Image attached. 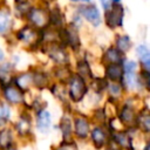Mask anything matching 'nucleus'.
Wrapping results in <instances>:
<instances>
[{
	"instance_id": "obj_31",
	"label": "nucleus",
	"mask_w": 150,
	"mask_h": 150,
	"mask_svg": "<svg viewBox=\"0 0 150 150\" xmlns=\"http://www.w3.org/2000/svg\"><path fill=\"white\" fill-rule=\"evenodd\" d=\"M74 148H76L74 144H71V143H66V145H64L63 148H60L59 150H70V149H74Z\"/></svg>"
},
{
	"instance_id": "obj_16",
	"label": "nucleus",
	"mask_w": 150,
	"mask_h": 150,
	"mask_svg": "<svg viewBox=\"0 0 150 150\" xmlns=\"http://www.w3.org/2000/svg\"><path fill=\"white\" fill-rule=\"evenodd\" d=\"M75 132L80 137H86L89 132V125L88 122L84 118H77L75 121Z\"/></svg>"
},
{
	"instance_id": "obj_24",
	"label": "nucleus",
	"mask_w": 150,
	"mask_h": 150,
	"mask_svg": "<svg viewBox=\"0 0 150 150\" xmlns=\"http://www.w3.org/2000/svg\"><path fill=\"white\" fill-rule=\"evenodd\" d=\"M32 77H30V75L29 74H25V75H21L19 79H18V86L20 87V88H25L26 87V84H28V82H29V80H30Z\"/></svg>"
},
{
	"instance_id": "obj_35",
	"label": "nucleus",
	"mask_w": 150,
	"mask_h": 150,
	"mask_svg": "<svg viewBox=\"0 0 150 150\" xmlns=\"http://www.w3.org/2000/svg\"><path fill=\"white\" fill-rule=\"evenodd\" d=\"M111 4H116V2H122V0H110Z\"/></svg>"
},
{
	"instance_id": "obj_10",
	"label": "nucleus",
	"mask_w": 150,
	"mask_h": 150,
	"mask_svg": "<svg viewBox=\"0 0 150 150\" xmlns=\"http://www.w3.org/2000/svg\"><path fill=\"white\" fill-rule=\"evenodd\" d=\"M103 61L108 63H122L124 61V54L116 47H109L103 55Z\"/></svg>"
},
{
	"instance_id": "obj_33",
	"label": "nucleus",
	"mask_w": 150,
	"mask_h": 150,
	"mask_svg": "<svg viewBox=\"0 0 150 150\" xmlns=\"http://www.w3.org/2000/svg\"><path fill=\"white\" fill-rule=\"evenodd\" d=\"M2 60H4V52L0 49V62H1Z\"/></svg>"
},
{
	"instance_id": "obj_4",
	"label": "nucleus",
	"mask_w": 150,
	"mask_h": 150,
	"mask_svg": "<svg viewBox=\"0 0 150 150\" xmlns=\"http://www.w3.org/2000/svg\"><path fill=\"white\" fill-rule=\"evenodd\" d=\"M15 38L18 41L28 45L32 48L41 45V30L28 23H25L15 32Z\"/></svg>"
},
{
	"instance_id": "obj_27",
	"label": "nucleus",
	"mask_w": 150,
	"mask_h": 150,
	"mask_svg": "<svg viewBox=\"0 0 150 150\" xmlns=\"http://www.w3.org/2000/svg\"><path fill=\"white\" fill-rule=\"evenodd\" d=\"M35 1H36V2H39V4H42V5L47 6V7H50L52 5L56 4L59 0H35Z\"/></svg>"
},
{
	"instance_id": "obj_36",
	"label": "nucleus",
	"mask_w": 150,
	"mask_h": 150,
	"mask_svg": "<svg viewBox=\"0 0 150 150\" xmlns=\"http://www.w3.org/2000/svg\"><path fill=\"white\" fill-rule=\"evenodd\" d=\"M21 1H26V0H12V4H15V2H21ZM29 1V0H28Z\"/></svg>"
},
{
	"instance_id": "obj_11",
	"label": "nucleus",
	"mask_w": 150,
	"mask_h": 150,
	"mask_svg": "<svg viewBox=\"0 0 150 150\" xmlns=\"http://www.w3.org/2000/svg\"><path fill=\"white\" fill-rule=\"evenodd\" d=\"M115 47L120 52H122L123 54H125L132 47V41H131V39H130L129 35H127V34H120V35H117V38L115 40Z\"/></svg>"
},
{
	"instance_id": "obj_20",
	"label": "nucleus",
	"mask_w": 150,
	"mask_h": 150,
	"mask_svg": "<svg viewBox=\"0 0 150 150\" xmlns=\"http://www.w3.org/2000/svg\"><path fill=\"white\" fill-rule=\"evenodd\" d=\"M115 142H116L117 144L122 145V146H128V148L130 146V138L128 137L127 134H123V132L117 134V135L115 136Z\"/></svg>"
},
{
	"instance_id": "obj_34",
	"label": "nucleus",
	"mask_w": 150,
	"mask_h": 150,
	"mask_svg": "<svg viewBox=\"0 0 150 150\" xmlns=\"http://www.w3.org/2000/svg\"><path fill=\"white\" fill-rule=\"evenodd\" d=\"M93 0H81V2L80 4H88V2H91Z\"/></svg>"
},
{
	"instance_id": "obj_6",
	"label": "nucleus",
	"mask_w": 150,
	"mask_h": 150,
	"mask_svg": "<svg viewBox=\"0 0 150 150\" xmlns=\"http://www.w3.org/2000/svg\"><path fill=\"white\" fill-rule=\"evenodd\" d=\"M40 46H45V50L47 55L59 64H64L68 62V53L67 48L60 41H48L42 42Z\"/></svg>"
},
{
	"instance_id": "obj_37",
	"label": "nucleus",
	"mask_w": 150,
	"mask_h": 150,
	"mask_svg": "<svg viewBox=\"0 0 150 150\" xmlns=\"http://www.w3.org/2000/svg\"><path fill=\"white\" fill-rule=\"evenodd\" d=\"M7 150H13V149H7Z\"/></svg>"
},
{
	"instance_id": "obj_17",
	"label": "nucleus",
	"mask_w": 150,
	"mask_h": 150,
	"mask_svg": "<svg viewBox=\"0 0 150 150\" xmlns=\"http://www.w3.org/2000/svg\"><path fill=\"white\" fill-rule=\"evenodd\" d=\"M77 73H79V76L82 77L84 80V77H90L91 76V71H90V68H89V64L87 63L86 60H82L77 63Z\"/></svg>"
},
{
	"instance_id": "obj_26",
	"label": "nucleus",
	"mask_w": 150,
	"mask_h": 150,
	"mask_svg": "<svg viewBox=\"0 0 150 150\" xmlns=\"http://www.w3.org/2000/svg\"><path fill=\"white\" fill-rule=\"evenodd\" d=\"M34 81H35V83H36V86L39 84L40 87H42L45 83H46V76L43 75V74H36V75H34V79H33Z\"/></svg>"
},
{
	"instance_id": "obj_28",
	"label": "nucleus",
	"mask_w": 150,
	"mask_h": 150,
	"mask_svg": "<svg viewBox=\"0 0 150 150\" xmlns=\"http://www.w3.org/2000/svg\"><path fill=\"white\" fill-rule=\"evenodd\" d=\"M97 2H98V5H100L101 9H105V8L111 4L110 0H97Z\"/></svg>"
},
{
	"instance_id": "obj_13",
	"label": "nucleus",
	"mask_w": 150,
	"mask_h": 150,
	"mask_svg": "<svg viewBox=\"0 0 150 150\" xmlns=\"http://www.w3.org/2000/svg\"><path fill=\"white\" fill-rule=\"evenodd\" d=\"M105 74L111 80H122V77H123L122 63H109L107 66Z\"/></svg>"
},
{
	"instance_id": "obj_15",
	"label": "nucleus",
	"mask_w": 150,
	"mask_h": 150,
	"mask_svg": "<svg viewBox=\"0 0 150 150\" xmlns=\"http://www.w3.org/2000/svg\"><path fill=\"white\" fill-rule=\"evenodd\" d=\"M49 125H50V115H49V112L46 111V110L39 112V115H38V128L42 132H46V130L49 128Z\"/></svg>"
},
{
	"instance_id": "obj_22",
	"label": "nucleus",
	"mask_w": 150,
	"mask_h": 150,
	"mask_svg": "<svg viewBox=\"0 0 150 150\" xmlns=\"http://www.w3.org/2000/svg\"><path fill=\"white\" fill-rule=\"evenodd\" d=\"M16 127H18V130H19L20 132H22V134L29 131V120H28L27 117H22V118L18 122Z\"/></svg>"
},
{
	"instance_id": "obj_29",
	"label": "nucleus",
	"mask_w": 150,
	"mask_h": 150,
	"mask_svg": "<svg viewBox=\"0 0 150 150\" xmlns=\"http://www.w3.org/2000/svg\"><path fill=\"white\" fill-rule=\"evenodd\" d=\"M141 120L143 121L142 123L144 124V129H145V131H148V130H149V121H150L149 116H148V115H145V116H144L143 118H141Z\"/></svg>"
},
{
	"instance_id": "obj_2",
	"label": "nucleus",
	"mask_w": 150,
	"mask_h": 150,
	"mask_svg": "<svg viewBox=\"0 0 150 150\" xmlns=\"http://www.w3.org/2000/svg\"><path fill=\"white\" fill-rule=\"evenodd\" d=\"M125 18V8L122 2L110 4L102 13V23L105 25L111 30H116L122 28L124 25Z\"/></svg>"
},
{
	"instance_id": "obj_7",
	"label": "nucleus",
	"mask_w": 150,
	"mask_h": 150,
	"mask_svg": "<svg viewBox=\"0 0 150 150\" xmlns=\"http://www.w3.org/2000/svg\"><path fill=\"white\" fill-rule=\"evenodd\" d=\"M14 19L8 0H0V35H7L12 32Z\"/></svg>"
},
{
	"instance_id": "obj_1",
	"label": "nucleus",
	"mask_w": 150,
	"mask_h": 150,
	"mask_svg": "<svg viewBox=\"0 0 150 150\" xmlns=\"http://www.w3.org/2000/svg\"><path fill=\"white\" fill-rule=\"evenodd\" d=\"M26 23L33 26L36 29H43L48 27V21H49V7L39 4L36 1L32 2L29 6L28 11L26 12L23 20Z\"/></svg>"
},
{
	"instance_id": "obj_18",
	"label": "nucleus",
	"mask_w": 150,
	"mask_h": 150,
	"mask_svg": "<svg viewBox=\"0 0 150 150\" xmlns=\"http://www.w3.org/2000/svg\"><path fill=\"white\" fill-rule=\"evenodd\" d=\"M91 137H93L94 143H95L97 146L102 145V144L105 142V135H104V132L102 131V129H100V128H95V129L91 131Z\"/></svg>"
},
{
	"instance_id": "obj_3",
	"label": "nucleus",
	"mask_w": 150,
	"mask_h": 150,
	"mask_svg": "<svg viewBox=\"0 0 150 150\" xmlns=\"http://www.w3.org/2000/svg\"><path fill=\"white\" fill-rule=\"evenodd\" d=\"M73 6L76 12L81 15L83 21L88 22L90 26L97 28L102 25V11L96 2L91 1L88 4H77Z\"/></svg>"
},
{
	"instance_id": "obj_9",
	"label": "nucleus",
	"mask_w": 150,
	"mask_h": 150,
	"mask_svg": "<svg viewBox=\"0 0 150 150\" xmlns=\"http://www.w3.org/2000/svg\"><path fill=\"white\" fill-rule=\"evenodd\" d=\"M86 93V86L82 77L79 75H75L70 79L69 82V95L74 101H79L82 98V96Z\"/></svg>"
},
{
	"instance_id": "obj_5",
	"label": "nucleus",
	"mask_w": 150,
	"mask_h": 150,
	"mask_svg": "<svg viewBox=\"0 0 150 150\" xmlns=\"http://www.w3.org/2000/svg\"><path fill=\"white\" fill-rule=\"evenodd\" d=\"M59 41L66 48L70 47L73 50H79V48L81 47V39H80L79 29L67 23L63 28L59 30Z\"/></svg>"
},
{
	"instance_id": "obj_14",
	"label": "nucleus",
	"mask_w": 150,
	"mask_h": 150,
	"mask_svg": "<svg viewBox=\"0 0 150 150\" xmlns=\"http://www.w3.org/2000/svg\"><path fill=\"white\" fill-rule=\"evenodd\" d=\"M5 96L12 103H19L22 101L21 91L19 89H16L15 87H12V86H8L5 88Z\"/></svg>"
},
{
	"instance_id": "obj_30",
	"label": "nucleus",
	"mask_w": 150,
	"mask_h": 150,
	"mask_svg": "<svg viewBox=\"0 0 150 150\" xmlns=\"http://www.w3.org/2000/svg\"><path fill=\"white\" fill-rule=\"evenodd\" d=\"M110 91L115 95H118L120 94V87L117 84H110Z\"/></svg>"
},
{
	"instance_id": "obj_8",
	"label": "nucleus",
	"mask_w": 150,
	"mask_h": 150,
	"mask_svg": "<svg viewBox=\"0 0 150 150\" xmlns=\"http://www.w3.org/2000/svg\"><path fill=\"white\" fill-rule=\"evenodd\" d=\"M68 23L67 21V14L63 11V8L56 2L54 5H52L49 7V21H48V26L60 30L61 28H63Z\"/></svg>"
},
{
	"instance_id": "obj_19",
	"label": "nucleus",
	"mask_w": 150,
	"mask_h": 150,
	"mask_svg": "<svg viewBox=\"0 0 150 150\" xmlns=\"http://www.w3.org/2000/svg\"><path fill=\"white\" fill-rule=\"evenodd\" d=\"M11 77V64L5 63L0 66V81L4 83L5 80H9Z\"/></svg>"
},
{
	"instance_id": "obj_21",
	"label": "nucleus",
	"mask_w": 150,
	"mask_h": 150,
	"mask_svg": "<svg viewBox=\"0 0 150 150\" xmlns=\"http://www.w3.org/2000/svg\"><path fill=\"white\" fill-rule=\"evenodd\" d=\"M11 144V134L8 130H4L0 132V145L2 148H8Z\"/></svg>"
},
{
	"instance_id": "obj_12",
	"label": "nucleus",
	"mask_w": 150,
	"mask_h": 150,
	"mask_svg": "<svg viewBox=\"0 0 150 150\" xmlns=\"http://www.w3.org/2000/svg\"><path fill=\"white\" fill-rule=\"evenodd\" d=\"M136 55L138 56L141 63L144 66L145 70H149V64H150V52L145 45H138L136 47Z\"/></svg>"
},
{
	"instance_id": "obj_32",
	"label": "nucleus",
	"mask_w": 150,
	"mask_h": 150,
	"mask_svg": "<svg viewBox=\"0 0 150 150\" xmlns=\"http://www.w3.org/2000/svg\"><path fill=\"white\" fill-rule=\"evenodd\" d=\"M68 1H69L70 5H77V4L81 2V0H68Z\"/></svg>"
},
{
	"instance_id": "obj_23",
	"label": "nucleus",
	"mask_w": 150,
	"mask_h": 150,
	"mask_svg": "<svg viewBox=\"0 0 150 150\" xmlns=\"http://www.w3.org/2000/svg\"><path fill=\"white\" fill-rule=\"evenodd\" d=\"M132 117H134L132 110L129 109V108H124L123 111H122V120H123L125 123H128V122H130V121L132 120Z\"/></svg>"
},
{
	"instance_id": "obj_25",
	"label": "nucleus",
	"mask_w": 150,
	"mask_h": 150,
	"mask_svg": "<svg viewBox=\"0 0 150 150\" xmlns=\"http://www.w3.org/2000/svg\"><path fill=\"white\" fill-rule=\"evenodd\" d=\"M9 118V109L6 105L0 107V121H7Z\"/></svg>"
}]
</instances>
